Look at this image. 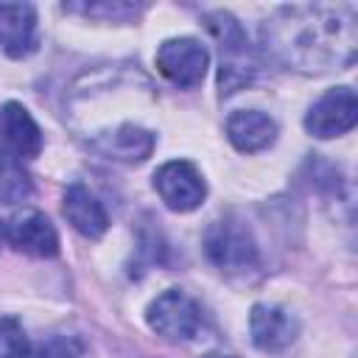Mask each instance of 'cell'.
<instances>
[{"label":"cell","instance_id":"cell-1","mask_svg":"<svg viewBox=\"0 0 358 358\" xmlns=\"http://www.w3.org/2000/svg\"><path fill=\"white\" fill-rule=\"evenodd\" d=\"M263 39L277 59L305 73L338 70L355 59L358 28L352 6H282L266 20Z\"/></svg>","mask_w":358,"mask_h":358},{"label":"cell","instance_id":"cell-2","mask_svg":"<svg viewBox=\"0 0 358 358\" xmlns=\"http://www.w3.org/2000/svg\"><path fill=\"white\" fill-rule=\"evenodd\" d=\"M204 25L215 36L218 53H221L218 90H221V95H232L235 90H241L243 84H249L255 78V73H257L255 50H252L243 28L238 25V20L232 14L210 11V14H204Z\"/></svg>","mask_w":358,"mask_h":358},{"label":"cell","instance_id":"cell-3","mask_svg":"<svg viewBox=\"0 0 358 358\" xmlns=\"http://www.w3.org/2000/svg\"><path fill=\"white\" fill-rule=\"evenodd\" d=\"M204 255L221 271H249L257 266L260 252L252 229L238 218H218L204 232Z\"/></svg>","mask_w":358,"mask_h":358},{"label":"cell","instance_id":"cell-4","mask_svg":"<svg viewBox=\"0 0 358 358\" xmlns=\"http://www.w3.org/2000/svg\"><path fill=\"white\" fill-rule=\"evenodd\" d=\"M148 327L168 341H190L201 327L199 305L179 288H168L145 308Z\"/></svg>","mask_w":358,"mask_h":358},{"label":"cell","instance_id":"cell-5","mask_svg":"<svg viewBox=\"0 0 358 358\" xmlns=\"http://www.w3.org/2000/svg\"><path fill=\"white\" fill-rule=\"evenodd\" d=\"M154 190L159 193L165 207L173 213H190V210L201 207V201L207 196L204 176L187 159H171V162L159 165L154 173Z\"/></svg>","mask_w":358,"mask_h":358},{"label":"cell","instance_id":"cell-6","mask_svg":"<svg viewBox=\"0 0 358 358\" xmlns=\"http://www.w3.org/2000/svg\"><path fill=\"white\" fill-rule=\"evenodd\" d=\"M358 120V98L352 87H333L327 90L305 115L308 134L319 140L347 134Z\"/></svg>","mask_w":358,"mask_h":358},{"label":"cell","instance_id":"cell-7","mask_svg":"<svg viewBox=\"0 0 358 358\" xmlns=\"http://www.w3.org/2000/svg\"><path fill=\"white\" fill-rule=\"evenodd\" d=\"M210 53L193 36L165 39L157 50V70L176 87H196L207 73Z\"/></svg>","mask_w":358,"mask_h":358},{"label":"cell","instance_id":"cell-8","mask_svg":"<svg viewBox=\"0 0 358 358\" xmlns=\"http://www.w3.org/2000/svg\"><path fill=\"white\" fill-rule=\"evenodd\" d=\"M249 333L257 350L280 352L291 347L294 338L299 336V319L282 305L257 302L252 305V313H249Z\"/></svg>","mask_w":358,"mask_h":358},{"label":"cell","instance_id":"cell-9","mask_svg":"<svg viewBox=\"0 0 358 358\" xmlns=\"http://www.w3.org/2000/svg\"><path fill=\"white\" fill-rule=\"evenodd\" d=\"M6 238H8V243L17 252L31 255V257H39V260H50V257L59 255V232L48 221V215L39 213V210H22V213H17L8 221Z\"/></svg>","mask_w":358,"mask_h":358},{"label":"cell","instance_id":"cell-10","mask_svg":"<svg viewBox=\"0 0 358 358\" xmlns=\"http://www.w3.org/2000/svg\"><path fill=\"white\" fill-rule=\"evenodd\" d=\"M0 50L11 59L36 50V8L31 3H0Z\"/></svg>","mask_w":358,"mask_h":358},{"label":"cell","instance_id":"cell-11","mask_svg":"<svg viewBox=\"0 0 358 358\" xmlns=\"http://www.w3.org/2000/svg\"><path fill=\"white\" fill-rule=\"evenodd\" d=\"M62 210H64V218L70 221V227H73L76 232H81L84 238H90V241H98V238L109 229V215H106L103 204H101L98 196H95L90 187H84L81 182L67 185Z\"/></svg>","mask_w":358,"mask_h":358},{"label":"cell","instance_id":"cell-12","mask_svg":"<svg viewBox=\"0 0 358 358\" xmlns=\"http://www.w3.org/2000/svg\"><path fill=\"white\" fill-rule=\"evenodd\" d=\"M0 143L14 157H36L42 151V131L31 112L17 101L0 106Z\"/></svg>","mask_w":358,"mask_h":358},{"label":"cell","instance_id":"cell-13","mask_svg":"<svg viewBox=\"0 0 358 358\" xmlns=\"http://www.w3.org/2000/svg\"><path fill=\"white\" fill-rule=\"evenodd\" d=\"M154 131L137 126V123H120L112 131H103L92 140V148L109 159L120 162H143L154 151Z\"/></svg>","mask_w":358,"mask_h":358},{"label":"cell","instance_id":"cell-14","mask_svg":"<svg viewBox=\"0 0 358 358\" xmlns=\"http://www.w3.org/2000/svg\"><path fill=\"white\" fill-rule=\"evenodd\" d=\"M227 137L243 154H257L277 140V123L260 109H238L227 117Z\"/></svg>","mask_w":358,"mask_h":358},{"label":"cell","instance_id":"cell-15","mask_svg":"<svg viewBox=\"0 0 358 358\" xmlns=\"http://www.w3.org/2000/svg\"><path fill=\"white\" fill-rule=\"evenodd\" d=\"M31 193H34L31 173L22 168V162L14 154L0 148V201L20 204V201L31 199Z\"/></svg>","mask_w":358,"mask_h":358},{"label":"cell","instance_id":"cell-16","mask_svg":"<svg viewBox=\"0 0 358 358\" xmlns=\"http://www.w3.org/2000/svg\"><path fill=\"white\" fill-rule=\"evenodd\" d=\"M31 341L14 316H0V358H28Z\"/></svg>","mask_w":358,"mask_h":358},{"label":"cell","instance_id":"cell-17","mask_svg":"<svg viewBox=\"0 0 358 358\" xmlns=\"http://www.w3.org/2000/svg\"><path fill=\"white\" fill-rule=\"evenodd\" d=\"M84 352V344L76 336H50L42 341V347L34 352L36 358H78Z\"/></svg>","mask_w":358,"mask_h":358},{"label":"cell","instance_id":"cell-18","mask_svg":"<svg viewBox=\"0 0 358 358\" xmlns=\"http://www.w3.org/2000/svg\"><path fill=\"white\" fill-rule=\"evenodd\" d=\"M64 8H70V11H84V14H106V17H112V20H115V17L123 20V17H131V14L137 17V11H140L143 6H131V3H90V6L81 3V6H78V3H73V6H64Z\"/></svg>","mask_w":358,"mask_h":358},{"label":"cell","instance_id":"cell-19","mask_svg":"<svg viewBox=\"0 0 358 358\" xmlns=\"http://www.w3.org/2000/svg\"><path fill=\"white\" fill-rule=\"evenodd\" d=\"M204 358H235V355H224V352H210V355H204Z\"/></svg>","mask_w":358,"mask_h":358},{"label":"cell","instance_id":"cell-20","mask_svg":"<svg viewBox=\"0 0 358 358\" xmlns=\"http://www.w3.org/2000/svg\"><path fill=\"white\" fill-rule=\"evenodd\" d=\"M0 241H3V227H0Z\"/></svg>","mask_w":358,"mask_h":358}]
</instances>
